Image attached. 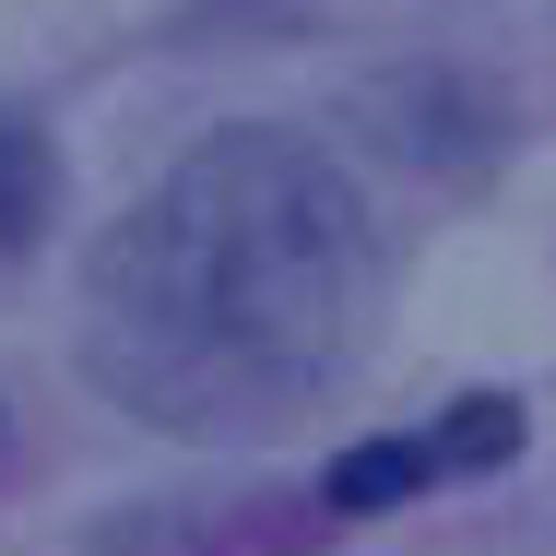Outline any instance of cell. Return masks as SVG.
Returning a JSON list of instances; mask_svg holds the SVG:
<instances>
[{
    "label": "cell",
    "instance_id": "cell-3",
    "mask_svg": "<svg viewBox=\"0 0 556 556\" xmlns=\"http://www.w3.org/2000/svg\"><path fill=\"white\" fill-rule=\"evenodd\" d=\"M48 202H60V154H48L24 118H0V249H24V237L48 225Z\"/></svg>",
    "mask_w": 556,
    "mask_h": 556
},
{
    "label": "cell",
    "instance_id": "cell-2",
    "mask_svg": "<svg viewBox=\"0 0 556 556\" xmlns=\"http://www.w3.org/2000/svg\"><path fill=\"white\" fill-rule=\"evenodd\" d=\"M521 450V403H497V391H473V403H450L427 439H367L332 462V497L343 521H367V509H403L415 485H439V473H485V462H509Z\"/></svg>",
    "mask_w": 556,
    "mask_h": 556
},
{
    "label": "cell",
    "instance_id": "cell-4",
    "mask_svg": "<svg viewBox=\"0 0 556 556\" xmlns=\"http://www.w3.org/2000/svg\"><path fill=\"white\" fill-rule=\"evenodd\" d=\"M0 450H12V415H0Z\"/></svg>",
    "mask_w": 556,
    "mask_h": 556
},
{
    "label": "cell",
    "instance_id": "cell-1",
    "mask_svg": "<svg viewBox=\"0 0 556 556\" xmlns=\"http://www.w3.org/2000/svg\"><path fill=\"white\" fill-rule=\"evenodd\" d=\"M379 285V214L320 142L214 130L96 249L84 379L166 439H261L367 355Z\"/></svg>",
    "mask_w": 556,
    "mask_h": 556
}]
</instances>
